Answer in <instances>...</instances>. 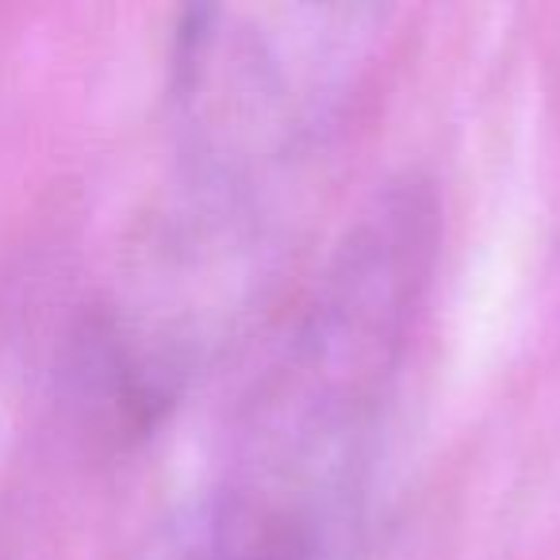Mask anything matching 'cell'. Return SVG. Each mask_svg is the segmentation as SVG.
I'll return each instance as SVG.
<instances>
[]
</instances>
